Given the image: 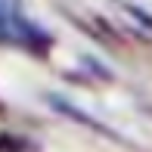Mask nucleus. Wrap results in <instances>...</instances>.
Wrapping results in <instances>:
<instances>
[{
    "label": "nucleus",
    "instance_id": "1",
    "mask_svg": "<svg viewBox=\"0 0 152 152\" xmlns=\"http://www.w3.org/2000/svg\"><path fill=\"white\" fill-rule=\"evenodd\" d=\"M16 34V22L10 19V12L0 10V37H12Z\"/></svg>",
    "mask_w": 152,
    "mask_h": 152
}]
</instances>
